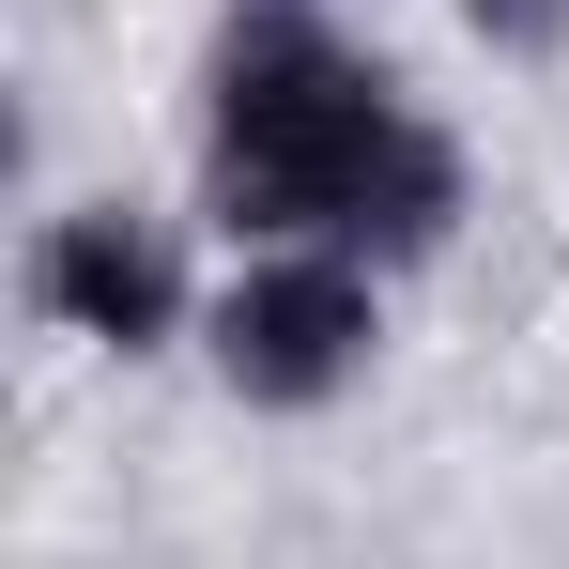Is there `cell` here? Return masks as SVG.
Here are the masks:
<instances>
[{
	"label": "cell",
	"mask_w": 569,
	"mask_h": 569,
	"mask_svg": "<svg viewBox=\"0 0 569 569\" xmlns=\"http://www.w3.org/2000/svg\"><path fill=\"white\" fill-rule=\"evenodd\" d=\"M462 16L492 31V47H555V31H569V0H462Z\"/></svg>",
	"instance_id": "obj_4"
},
{
	"label": "cell",
	"mask_w": 569,
	"mask_h": 569,
	"mask_svg": "<svg viewBox=\"0 0 569 569\" xmlns=\"http://www.w3.org/2000/svg\"><path fill=\"white\" fill-rule=\"evenodd\" d=\"M31 292H47L78 339H108V355H154V339H170V308H186V278H170V231H154V216H123V200L62 216V231L31 247Z\"/></svg>",
	"instance_id": "obj_3"
},
{
	"label": "cell",
	"mask_w": 569,
	"mask_h": 569,
	"mask_svg": "<svg viewBox=\"0 0 569 569\" xmlns=\"http://www.w3.org/2000/svg\"><path fill=\"white\" fill-rule=\"evenodd\" d=\"M216 370L231 400H339V385L370 370V278L339 262V247H278V262H247L231 308H216Z\"/></svg>",
	"instance_id": "obj_2"
},
{
	"label": "cell",
	"mask_w": 569,
	"mask_h": 569,
	"mask_svg": "<svg viewBox=\"0 0 569 569\" xmlns=\"http://www.w3.org/2000/svg\"><path fill=\"white\" fill-rule=\"evenodd\" d=\"M216 216L262 247H431L462 216V154L355 47L262 0L216 62Z\"/></svg>",
	"instance_id": "obj_1"
}]
</instances>
